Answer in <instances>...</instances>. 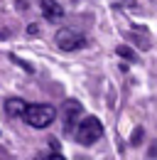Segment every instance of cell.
Instances as JSON below:
<instances>
[{
	"label": "cell",
	"instance_id": "cell-1",
	"mask_svg": "<svg viewBox=\"0 0 157 160\" xmlns=\"http://www.w3.org/2000/svg\"><path fill=\"white\" fill-rule=\"evenodd\" d=\"M54 118H57V108L49 103H32V106L27 103V108L22 113V121L32 128H47L54 123Z\"/></svg>",
	"mask_w": 157,
	"mask_h": 160
},
{
	"label": "cell",
	"instance_id": "cell-2",
	"mask_svg": "<svg viewBox=\"0 0 157 160\" xmlns=\"http://www.w3.org/2000/svg\"><path fill=\"white\" fill-rule=\"evenodd\" d=\"M76 143L81 145H93L101 136H103V123L96 118V116H83V118L76 123V128H74V133H71Z\"/></svg>",
	"mask_w": 157,
	"mask_h": 160
},
{
	"label": "cell",
	"instance_id": "cell-3",
	"mask_svg": "<svg viewBox=\"0 0 157 160\" xmlns=\"http://www.w3.org/2000/svg\"><path fill=\"white\" fill-rule=\"evenodd\" d=\"M54 42H57V47L61 52H74V49H83L88 40L76 32V30H71V27H59L57 35H54Z\"/></svg>",
	"mask_w": 157,
	"mask_h": 160
},
{
	"label": "cell",
	"instance_id": "cell-4",
	"mask_svg": "<svg viewBox=\"0 0 157 160\" xmlns=\"http://www.w3.org/2000/svg\"><path fill=\"white\" fill-rule=\"evenodd\" d=\"M81 113H83V106H81L78 101L69 99L66 103H64V108H61V118H64V126H66V133H74V128H76Z\"/></svg>",
	"mask_w": 157,
	"mask_h": 160
},
{
	"label": "cell",
	"instance_id": "cell-5",
	"mask_svg": "<svg viewBox=\"0 0 157 160\" xmlns=\"http://www.w3.org/2000/svg\"><path fill=\"white\" fill-rule=\"evenodd\" d=\"M39 8H42V15L49 22H59L64 18V8L59 0H39Z\"/></svg>",
	"mask_w": 157,
	"mask_h": 160
},
{
	"label": "cell",
	"instance_id": "cell-6",
	"mask_svg": "<svg viewBox=\"0 0 157 160\" xmlns=\"http://www.w3.org/2000/svg\"><path fill=\"white\" fill-rule=\"evenodd\" d=\"M25 108H27V103H25L22 99H7L5 101V113L12 116V118H22Z\"/></svg>",
	"mask_w": 157,
	"mask_h": 160
},
{
	"label": "cell",
	"instance_id": "cell-7",
	"mask_svg": "<svg viewBox=\"0 0 157 160\" xmlns=\"http://www.w3.org/2000/svg\"><path fill=\"white\" fill-rule=\"evenodd\" d=\"M118 57H123V59L133 62V59H135V52H133L130 47H125V44H120V47H118Z\"/></svg>",
	"mask_w": 157,
	"mask_h": 160
},
{
	"label": "cell",
	"instance_id": "cell-8",
	"mask_svg": "<svg viewBox=\"0 0 157 160\" xmlns=\"http://www.w3.org/2000/svg\"><path fill=\"white\" fill-rule=\"evenodd\" d=\"M10 59L15 62V64H20V67H22V69H25L27 74H35V67H32V64H27L25 59H20V57H15V54H10Z\"/></svg>",
	"mask_w": 157,
	"mask_h": 160
},
{
	"label": "cell",
	"instance_id": "cell-9",
	"mask_svg": "<svg viewBox=\"0 0 157 160\" xmlns=\"http://www.w3.org/2000/svg\"><path fill=\"white\" fill-rule=\"evenodd\" d=\"M140 140H142V128H135V131H133V136H130V143H133V145H137Z\"/></svg>",
	"mask_w": 157,
	"mask_h": 160
},
{
	"label": "cell",
	"instance_id": "cell-10",
	"mask_svg": "<svg viewBox=\"0 0 157 160\" xmlns=\"http://www.w3.org/2000/svg\"><path fill=\"white\" fill-rule=\"evenodd\" d=\"M27 35H30V37H37V35H39V25H37V22L27 25Z\"/></svg>",
	"mask_w": 157,
	"mask_h": 160
}]
</instances>
